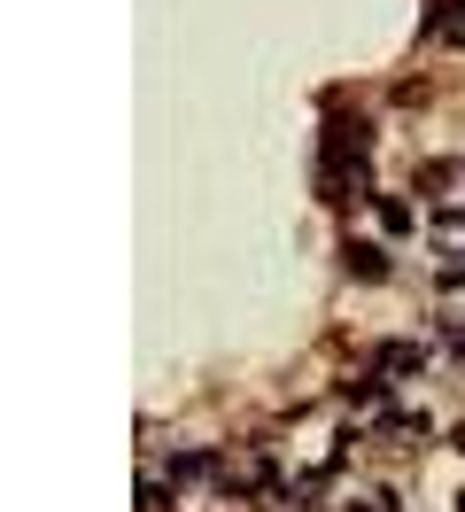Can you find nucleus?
Instances as JSON below:
<instances>
[{"mask_svg": "<svg viewBox=\"0 0 465 512\" xmlns=\"http://www.w3.org/2000/svg\"><path fill=\"white\" fill-rule=\"evenodd\" d=\"M349 272H357V280H380V272H388V249H380V241H349Z\"/></svg>", "mask_w": 465, "mask_h": 512, "instance_id": "f257e3e1", "label": "nucleus"}]
</instances>
